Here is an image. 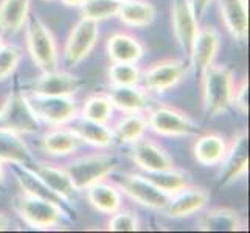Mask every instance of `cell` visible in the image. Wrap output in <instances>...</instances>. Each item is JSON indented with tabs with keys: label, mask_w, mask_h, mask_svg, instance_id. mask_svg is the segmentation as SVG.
<instances>
[{
	"label": "cell",
	"mask_w": 250,
	"mask_h": 233,
	"mask_svg": "<svg viewBox=\"0 0 250 233\" xmlns=\"http://www.w3.org/2000/svg\"><path fill=\"white\" fill-rule=\"evenodd\" d=\"M140 41L127 33H117L107 41V56L112 63H139L143 56Z\"/></svg>",
	"instance_id": "4316f807"
},
{
	"label": "cell",
	"mask_w": 250,
	"mask_h": 233,
	"mask_svg": "<svg viewBox=\"0 0 250 233\" xmlns=\"http://www.w3.org/2000/svg\"><path fill=\"white\" fill-rule=\"evenodd\" d=\"M117 16L126 27L145 28L156 19V8L148 0H123Z\"/></svg>",
	"instance_id": "484cf974"
},
{
	"label": "cell",
	"mask_w": 250,
	"mask_h": 233,
	"mask_svg": "<svg viewBox=\"0 0 250 233\" xmlns=\"http://www.w3.org/2000/svg\"><path fill=\"white\" fill-rule=\"evenodd\" d=\"M13 207L27 226L38 230L59 227L68 216V212L61 205L25 193L14 197Z\"/></svg>",
	"instance_id": "7a4b0ae2"
},
{
	"label": "cell",
	"mask_w": 250,
	"mask_h": 233,
	"mask_svg": "<svg viewBox=\"0 0 250 233\" xmlns=\"http://www.w3.org/2000/svg\"><path fill=\"white\" fill-rule=\"evenodd\" d=\"M27 48L33 63L42 72L58 70L59 55L55 36L36 16L28 17L27 21Z\"/></svg>",
	"instance_id": "277c9868"
},
{
	"label": "cell",
	"mask_w": 250,
	"mask_h": 233,
	"mask_svg": "<svg viewBox=\"0 0 250 233\" xmlns=\"http://www.w3.org/2000/svg\"><path fill=\"white\" fill-rule=\"evenodd\" d=\"M114 114V105L107 93H93L85 100L81 109V117L98 123H109Z\"/></svg>",
	"instance_id": "1f68e13d"
},
{
	"label": "cell",
	"mask_w": 250,
	"mask_h": 233,
	"mask_svg": "<svg viewBox=\"0 0 250 233\" xmlns=\"http://www.w3.org/2000/svg\"><path fill=\"white\" fill-rule=\"evenodd\" d=\"M13 172H14L17 182H19L22 191L25 194H31V196L41 197V199L55 202V204L61 205L62 209H65L68 213H70V209H68V205H70V204L65 202L62 197H59L55 191H51L50 187L30 167H27V165H13Z\"/></svg>",
	"instance_id": "ffe728a7"
},
{
	"label": "cell",
	"mask_w": 250,
	"mask_h": 233,
	"mask_svg": "<svg viewBox=\"0 0 250 233\" xmlns=\"http://www.w3.org/2000/svg\"><path fill=\"white\" fill-rule=\"evenodd\" d=\"M0 160L10 165H27L34 163L33 154L21 134L0 129Z\"/></svg>",
	"instance_id": "7402d4cb"
},
{
	"label": "cell",
	"mask_w": 250,
	"mask_h": 233,
	"mask_svg": "<svg viewBox=\"0 0 250 233\" xmlns=\"http://www.w3.org/2000/svg\"><path fill=\"white\" fill-rule=\"evenodd\" d=\"M28 103L39 122L50 126L70 125L78 117L76 101L72 97H53V95L30 93L27 95Z\"/></svg>",
	"instance_id": "8992f818"
},
{
	"label": "cell",
	"mask_w": 250,
	"mask_h": 233,
	"mask_svg": "<svg viewBox=\"0 0 250 233\" xmlns=\"http://www.w3.org/2000/svg\"><path fill=\"white\" fill-rule=\"evenodd\" d=\"M131 157L135 165L146 172H156L174 167V162L168 151L162 145L148 139H140L134 143Z\"/></svg>",
	"instance_id": "2e32d148"
},
{
	"label": "cell",
	"mask_w": 250,
	"mask_h": 233,
	"mask_svg": "<svg viewBox=\"0 0 250 233\" xmlns=\"http://www.w3.org/2000/svg\"><path fill=\"white\" fill-rule=\"evenodd\" d=\"M249 169V137L246 131L238 132L221 160L219 184L230 185L247 174Z\"/></svg>",
	"instance_id": "30bf717a"
},
{
	"label": "cell",
	"mask_w": 250,
	"mask_h": 233,
	"mask_svg": "<svg viewBox=\"0 0 250 233\" xmlns=\"http://www.w3.org/2000/svg\"><path fill=\"white\" fill-rule=\"evenodd\" d=\"M227 151V142L219 134H204L196 139L193 145L194 159L204 167L219 165Z\"/></svg>",
	"instance_id": "83f0119b"
},
{
	"label": "cell",
	"mask_w": 250,
	"mask_h": 233,
	"mask_svg": "<svg viewBox=\"0 0 250 233\" xmlns=\"http://www.w3.org/2000/svg\"><path fill=\"white\" fill-rule=\"evenodd\" d=\"M148 126L157 135L188 137L197 132V126L185 112L171 106H159L148 115Z\"/></svg>",
	"instance_id": "ba28073f"
},
{
	"label": "cell",
	"mask_w": 250,
	"mask_h": 233,
	"mask_svg": "<svg viewBox=\"0 0 250 233\" xmlns=\"http://www.w3.org/2000/svg\"><path fill=\"white\" fill-rule=\"evenodd\" d=\"M30 17V0H0V31L16 34Z\"/></svg>",
	"instance_id": "f1b7e54d"
},
{
	"label": "cell",
	"mask_w": 250,
	"mask_h": 233,
	"mask_svg": "<svg viewBox=\"0 0 250 233\" xmlns=\"http://www.w3.org/2000/svg\"><path fill=\"white\" fill-rule=\"evenodd\" d=\"M80 137L72 129H65L61 126L50 129L41 139L42 149L50 155H55V157H65V155L73 154L80 148Z\"/></svg>",
	"instance_id": "d4e9b609"
},
{
	"label": "cell",
	"mask_w": 250,
	"mask_h": 233,
	"mask_svg": "<svg viewBox=\"0 0 250 233\" xmlns=\"http://www.w3.org/2000/svg\"><path fill=\"white\" fill-rule=\"evenodd\" d=\"M84 81L80 76L70 75L67 72L51 70L44 72L33 83V93L53 95V97H73L84 87Z\"/></svg>",
	"instance_id": "5bb4252c"
},
{
	"label": "cell",
	"mask_w": 250,
	"mask_h": 233,
	"mask_svg": "<svg viewBox=\"0 0 250 233\" xmlns=\"http://www.w3.org/2000/svg\"><path fill=\"white\" fill-rule=\"evenodd\" d=\"M5 44V42H3V39H2V36H0V47H2Z\"/></svg>",
	"instance_id": "b9f144b4"
},
{
	"label": "cell",
	"mask_w": 250,
	"mask_h": 233,
	"mask_svg": "<svg viewBox=\"0 0 250 233\" xmlns=\"http://www.w3.org/2000/svg\"><path fill=\"white\" fill-rule=\"evenodd\" d=\"M197 230L202 232H239L247 230L243 216L227 207H214L207 210L197 221Z\"/></svg>",
	"instance_id": "ac0fdd59"
},
{
	"label": "cell",
	"mask_w": 250,
	"mask_h": 233,
	"mask_svg": "<svg viewBox=\"0 0 250 233\" xmlns=\"http://www.w3.org/2000/svg\"><path fill=\"white\" fill-rule=\"evenodd\" d=\"M22 59V51L19 47L11 44H3L0 47V83L8 80L19 67Z\"/></svg>",
	"instance_id": "e575fe53"
},
{
	"label": "cell",
	"mask_w": 250,
	"mask_h": 233,
	"mask_svg": "<svg viewBox=\"0 0 250 233\" xmlns=\"http://www.w3.org/2000/svg\"><path fill=\"white\" fill-rule=\"evenodd\" d=\"M219 13L230 36L236 42H244L249 31L247 0H219Z\"/></svg>",
	"instance_id": "e0dca14e"
},
{
	"label": "cell",
	"mask_w": 250,
	"mask_h": 233,
	"mask_svg": "<svg viewBox=\"0 0 250 233\" xmlns=\"http://www.w3.org/2000/svg\"><path fill=\"white\" fill-rule=\"evenodd\" d=\"M118 188L132 201L151 210L163 212L169 201L168 194L160 191L148 177L142 174H125L118 180Z\"/></svg>",
	"instance_id": "9c48e42d"
},
{
	"label": "cell",
	"mask_w": 250,
	"mask_h": 233,
	"mask_svg": "<svg viewBox=\"0 0 250 233\" xmlns=\"http://www.w3.org/2000/svg\"><path fill=\"white\" fill-rule=\"evenodd\" d=\"M87 201L95 210L104 214H112L123 207V196L120 188L106 180L93 184L87 190Z\"/></svg>",
	"instance_id": "603a6c76"
},
{
	"label": "cell",
	"mask_w": 250,
	"mask_h": 233,
	"mask_svg": "<svg viewBox=\"0 0 250 233\" xmlns=\"http://www.w3.org/2000/svg\"><path fill=\"white\" fill-rule=\"evenodd\" d=\"M8 229H10V219L5 213L0 212V232H5Z\"/></svg>",
	"instance_id": "f35d334b"
},
{
	"label": "cell",
	"mask_w": 250,
	"mask_h": 233,
	"mask_svg": "<svg viewBox=\"0 0 250 233\" xmlns=\"http://www.w3.org/2000/svg\"><path fill=\"white\" fill-rule=\"evenodd\" d=\"M210 201L208 190L204 187H191L187 185L180 191L169 196L168 205L163 209L167 216L169 218H188L191 214L199 213Z\"/></svg>",
	"instance_id": "4fadbf2b"
},
{
	"label": "cell",
	"mask_w": 250,
	"mask_h": 233,
	"mask_svg": "<svg viewBox=\"0 0 250 233\" xmlns=\"http://www.w3.org/2000/svg\"><path fill=\"white\" fill-rule=\"evenodd\" d=\"M148 127V117L143 112H131L120 120L112 131L120 143H135L143 139Z\"/></svg>",
	"instance_id": "f546056e"
},
{
	"label": "cell",
	"mask_w": 250,
	"mask_h": 233,
	"mask_svg": "<svg viewBox=\"0 0 250 233\" xmlns=\"http://www.w3.org/2000/svg\"><path fill=\"white\" fill-rule=\"evenodd\" d=\"M204 112L208 118L218 117L231 105L235 80L233 73L226 65L207 67L201 75Z\"/></svg>",
	"instance_id": "6da1fadb"
},
{
	"label": "cell",
	"mask_w": 250,
	"mask_h": 233,
	"mask_svg": "<svg viewBox=\"0 0 250 233\" xmlns=\"http://www.w3.org/2000/svg\"><path fill=\"white\" fill-rule=\"evenodd\" d=\"M41 127L39 118L31 109L27 95L13 92L0 106V129L17 134H34Z\"/></svg>",
	"instance_id": "5b68a950"
},
{
	"label": "cell",
	"mask_w": 250,
	"mask_h": 233,
	"mask_svg": "<svg viewBox=\"0 0 250 233\" xmlns=\"http://www.w3.org/2000/svg\"><path fill=\"white\" fill-rule=\"evenodd\" d=\"M30 168L50 187L51 191H55L59 197H62L65 202L70 204L75 201L78 190L75 188L73 182L64 168L41 162H34Z\"/></svg>",
	"instance_id": "d6986e66"
},
{
	"label": "cell",
	"mask_w": 250,
	"mask_h": 233,
	"mask_svg": "<svg viewBox=\"0 0 250 233\" xmlns=\"http://www.w3.org/2000/svg\"><path fill=\"white\" fill-rule=\"evenodd\" d=\"M118 167V159L112 154H90L73 159L64 167L75 188L87 190L93 184L106 180Z\"/></svg>",
	"instance_id": "3957f363"
},
{
	"label": "cell",
	"mask_w": 250,
	"mask_h": 233,
	"mask_svg": "<svg viewBox=\"0 0 250 233\" xmlns=\"http://www.w3.org/2000/svg\"><path fill=\"white\" fill-rule=\"evenodd\" d=\"M109 80L115 85H137L142 81V70L135 63H114L109 68Z\"/></svg>",
	"instance_id": "836d02e7"
},
{
	"label": "cell",
	"mask_w": 250,
	"mask_h": 233,
	"mask_svg": "<svg viewBox=\"0 0 250 233\" xmlns=\"http://www.w3.org/2000/svg\"><path fill=\"white\" fill-rule=\"evenodd\" d=\"M185 72L187 65L182 61H179V59H163V61L152 64L143 73V87L156 93H163L180 83Z\"/></svg>",
	"instance_id": "7c38bea8"
},
{
	"label": "cell",
	"mask_w": 250,
	"mask_h": 233,
	"mask_svg": "<svg viewBox=\"0 0 250 233\" xmlns=\"http://www.w3.org/2000/svg\"><path fill=\"white\" fill-rule=\"evenodd\" d=\"M3 179H5V168H3V162L0 160V185L3 184Z\"/></svg>",
	"instance_id": "60d3db41"
},
{
	"label": "cell",
	"mask_w": 250,
	"mask_h": 233,
	"mask_svg": "<svg viewBox=\"0 0 250 233\" xmlns=\"http://www.w3.org/2000/svg\"><path fill=\"white\" fill-rule=\"evenodd\" d=\"M100 38V28L98 22L90 19H83L76 22L68 34L65 48H64V59L68 67H75L81 64L87 58L92 50L95 48Z\"/></svg>",
	"instance_id": "52a82bcc"
},
{
	"label": "cell",
	"mask_w": 250,
	"mask_h": 233,
	"mask_svg": "<svg viewBox=\"0 0 250 233\" xmlns=\"http://www.w3.org/2000/svg\"><path fill=\"white\" fill-rule=\"evenodd\" d=\"M109 98L114 107L131 114V112H145L149 109V97L142 87L137 85H115L109 87Z\"/></svg>",
	"instance_id": "44dd1931"
},
{
	"label": "cell",
	"mask_w": 250,
	"mask_h": 233,
	"mask_svg": "<svg viewBox=\"0 0 250 233\" xmlns=\"http://www.w3.org/2000/svg\"><path fill=\"white\" fill-rule=\"evenodd\" d=\"M219 47H221V38L216 28L213 27L199 28L193 42L191 53H189V61L193 64L196 75L201 76L205 68L213 64V61L218 56Z\"/></svg>",
	"instance_id": "9a60e30c"
},
{
	"label": "cell",
	"mask_w": 250,
	"mask_h": 233,
	"mask_svg": "<svg viewBox=\"0 0 250 233\" xmlns=\"http://www.w3.org/2000/svg\"><path fill=\"white\" fill-rule=\"evenodd\" d=\"M171 27L180 50L189 58L194 38L199 31V19L196 17L189 0H172Z\"/></svg>",
	"instance_id": "8fae6325"
},
{
	"label": "cell",
	"mask_w": 250,
	"mask_h": 233,
	"mask_svg": "<svg viewBox=\"0 0 250 233\" xmlns=\"http://www.w3.org/2000/svg\"><path fill=\"white\" fill-rule=\"evenodd\" d=\"M140 229V221L137 213L132 210H122L112 213L107 222V230L110 232H135Z\"/></svg>",
	"instance_id": "d590c367"
},
{
	"label": "cell",
	"mask_w": 250,
	"mask_h": 233,
	"mask_svg": "<svg viewBox=\"0 0 250 233\" xmlns=\"http://www.w3.org/2000/svg\"><path fill=\"white\" fill-rule=\"evenodd\" d=\"M247 93H249V83H247V80H243L238 85L235 84L233 97H231V105H233L236 107V110L241 112L243 115H247V110H249Z\"/></svg>",
	"instance_id": "8d00e7d4"
},
{
	"label": "cell",
	"mask_w": 250,
	"mask_h": 233,
	"mask_svg": "<svg viewBox=\"0 0 250 233\" xmlns=\"http://www.w3.org/2000/svg\"><path fill=\"white\" fill-rule=\"evenodd\" d=\"M146 177H148L160 191H163L168 196H172L174 193L180 191L182 188H185L187 185H189L185 172L176 169L174 167L168 169L156 171V172H148Z\"/></svg>",
	"instance_id": "4dcf8cb0"
},
{
	"label": "cell",
	"mask_w": 250,
	"mask_h": 233,
	"mask_svg": "<svg viewBox=\"0 0 250 233\" xmlns=\"http://www.w3.org/2000/svg\"><path fill=\"white\" fill-rule=\"evenodd\" d=\"M72 131L80 137L81 142L95 148H109L114 143V131L106 123L92 122V120L76 117L72 122Z\"/></svg>",
	"instance_id": "cb8c5ba5"
},
{
	"label": "cell",
	"mask_w": 250,
	"mask_h": 233,
	"mask_svg": "<svg viewBox=\"0 0 250 233\" xmlns=\"http://www.w3.org/2000/svg\"><path fill=\"white\" fill-rule=\"evenodd\" d=\"M189 2H191V6H193V11H194L196 17L197 19H201L213 0H189Z\"/></svg>",
	"instance_id": "74e56055"
},
{
	"label": "cell",
	"mask_w": 250,
	"mask_h": 233,
	"mask_svg": "<svg viewBox=\"0 0 250 233\" xmlns=\"http://www.w3.org/2000/svg\"><path fill=\"white\" fill-rule=\"evenodd\" d=\"M61 2L67 6H80L83 3V0H61Z\"/></svg>",
	"instance_id": "ab89813d"
},
{
	"label": "cell",
	"mask_w": 250,
	"mask_h": 233,
	"mask_svg": "<svg viewBox=\"0 0 250 233\" xmlns=\"http://www.w3.org/2000/svg\"><path fill=\"white\" fill-rule=\"evenodd\" d=\"M118 2H123V0H118Z\"/></svg>",
	"instance_id": "7bdbcfd3"
},
{
	"label": "cell",
	"mask_w": 250,
	"mask_h": 233,
	"mask_svg": "<svg viewBox=\"0 0 250 233\" xmlns=\"http://www.w3.org/2000/svg\"><path fill=\"white\" fill-rule=\"evenodd\" d=\"M80 6L83 17L100 22L115 17L118 13L120 2L118 0H83Z\"/></svg>",
	"instance_id": "d6a6232c"
}]
</instances>
